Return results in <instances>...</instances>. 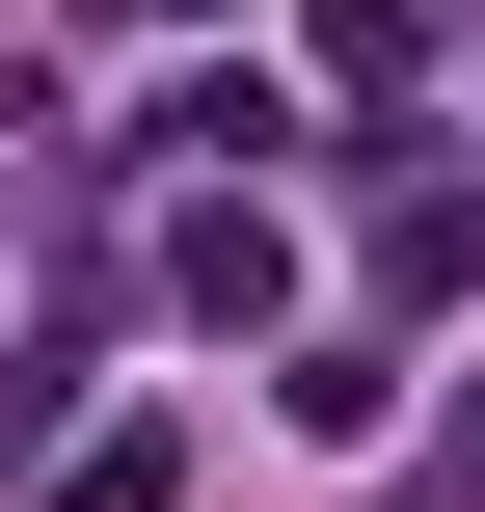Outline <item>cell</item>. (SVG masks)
I'll return each mask as SVG.
<instances>
[{"label": "cell", "instance_id": "obj_1", "mask_svg": "<svg viewBox=\"0 0 485 512\" xmlns=\"http://www.w3.org/2000/svg\"><path fill=\"white\" fill-rule=\"evenodd\" d=\"M378 270H405V297H485V162H405V189H378Z\"/></svg>", "mask_w": 485, "mask_h": 512}, {"label": "cell", "instance_id": "obj_2", "mask_svg": "<svg viewBox=\"0 0 485 512\" xmlns=\"http://www.w3.org/2000/svg\"><path fill=\"white\" fill-rule=\"evenodd\" d=\"M54 486H81V512H189V432H162V405H135V432H81V459H54Z\"/></svg>", "mask_w": 485, "mask_h": 512}]
</instances>
